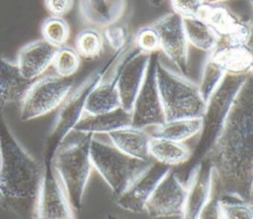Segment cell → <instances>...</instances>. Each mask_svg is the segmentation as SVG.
Returning a JSON list of instances; mask_svg holds the SVG:
<instances>
[{
  "instance_id": "6da1fadb",
  "label": "cell",
  "mask_w": 253,
  "mask_h": 219,
  "mask_svg": "<svg viewBox=\"0 0 253 219\" xmlns=\"http://www.w3.org/2000/svg\"><path fill=\"white\" fill-rule=\"evenodd\" d=\"M205 158L211 161L213 168L217 197H234L252 204V75L239 90L218 137Z\"/></svg>"
},
{
  "instance_id": "7a4b0ae2",
  "label": "cell",
  "mask_w": 253,
  "mask_h": 219,
  "mask_svg": "<svg viewBox=\"0 0 253 219\" xmlns=\"http://www.w3.org/2000/svg\"><path fill=\"white\" fill-rule=\"evenodd\" d=\"M42 166L18 141L0 111V191L5 207L36 218Z\"/></svg>"
},
{
  "instance_id": "3957f363",
  "label": "cell",
  "mask_w": 253,
  "mask_h": 219,
  "mask_svg": "<svg viewBox=\"0 0 253 219\" xmlns=\"http://www.w3.org/2000/svg\"><path fill=\"white\" fill-rule=\"evenodd\" d=\"M93 136L73 130L59 145L52 159L53 169L74 213L82 209L93 170L90 158V142Z\"/></svg>"
},
{
  "instance_id": "277c9868",
  "label": "cell",
  "mask_w": 253,
  "mask_h": 219,
  "mask_svg": "<svg viewBox=\"0 0 253 219\" xmlns=\"http://www.w3.org/2000/svg\"><path fill=\"white\" fill-rule=\"evenodd\" d=\"M129 44L121 50L114 51L113 54L104 62V64L93 71L78 87L73 88L67 98L60 106L54 124L46 138L43 149V162L52 163L53 155L63 140L74 130L77 123L85 113V104L90 92L96 87L110 68L126 52Z\"/></svg>"
},
{
  "instance_id": "5b68a950",
  "label": "cell",
  "mask_w": 253,
  "mask_h": 219,
  "mask_svg": "<svg viewBox=\"0 0 253 219\" xmlns=\"http://www.w3.org/2000/svg\"><path fill=\"white\" fill-rule=\"evenodd\" d=\"M251 75L252 73H226L220 85L207 101L198 140L191 150L190 159L185 164L189 169L209 154L222 129L239 90Z\"/></svg>"
},
{
  "instance_id": "8992f818",
  "label": "cell",
  "mask_w": 253,
  "mask_h": 219,
  "mask_svg": "<svg viewBox=\"0 0 253 219\" xmlns=\"http://www.w3.org/2000/svg\"><path fill=\"white\" fill-rule=\"evenodd\" d=\"M156 81L165 120L203 116L206 102L198 85L171 70L160 57L156 63Z\"/></svg>"
},
{
  "instance_id": "52a82bcc",
  "label": "cell",
  "mask_w": 253,
  "mask_h": 219,
  "mask_svg": "<svg viewBox=\"0 0 253 219\" xmlns=\"http://www.w3.org/2000/svg\"><path fill=\"white\" fill-rule=\"evenodd\" d=\"M90 158L93 169L105 181L114 196L122 193L127 185L153 161L132 158L111 142L93 136L90 142Z\"/></svg>"
},
{
  "instance_id": "ba28073f",
  "label": "cell",
  "mask_w": 253,
  "mask_h": 219,
  "mask_svg": "<svg viewBox=\"0 0 253 219\" xmlns=\"http://www.w3.org/2000/svg\"><path fill=\"white\" fill-rule=\"evenodd\" d=\"M74 88V79L56 74L36 79L21 101L20 119L29 121L45 115L58 107Z\"/></svg>"
},
{
  "instance_id": "9c48e42d",
  "label": "cell",
  "mask_w": 253,
  "mask_h": 219,
  "mask_svg": "<svg viewBox=\"0 0 253 219\" xmlns=\"http://www.w3.org/2000/svg\"><path fill=\"white\" fill-rule=\"evenodd\" d=\"M158 58V52L150 54L143 83L130 110L131 126L133 127L147 129L165 121L164 110L156 81V63Z\"/></svg>"
},
{
  "instance_id": "30bf717a",
  "label": "cell",
  "mask_w": 253,
  "mask_h": 219,
  "mask_svg": "<svg viewBox=\"0 0 253 219\" xmlns=\"http://www.w3.org/2000/svg\"><path fill=\"white\" fill-rule=\"evenodd\" d=\"M185 201L186 185L171 168L153 190L144 212L155 218H183Z\"/></svg>"
},
{
  "instance_id": "8fae6325",
  "label": "cell",
  "mask_w": 253,
  "mask_h": 219,
  "mask_svg": "<svg viewBox=\"0 0 253 219\" xmlns=\"http://www.w3.org/2000/svg\"><path fill=\"white\" fill-rule=\"evenodd\" d=\"M158 35L159 49L186 75L189 71V43L183 27V18L174 11L151 24Z\"/></svg>"
},
{
  "instance_id": "7c38bea8",
  "label": "cell",
  "mask_w": 253,
  "mask_h": 219,
  "mask_svg": "<svg viewBox=\"0 0 253 219\" xmlns=\"http://www.w3.org/2000/svg\"><path fill=\"white\" fill-rule=\"evenodd\" d=\"M74 217V211L69 204L52 163L43 162L36 218L71 219Z\"/></svg>"
},
{
  "instance_id": "4fadbf2b",
  "label": "cell",
  "mask_w": 253,
  "mask_h": 219,
  "mask_svg": "<svg viewBox=\"0 0 253 219\" xmlns=\"http://www.w3.org/2000/svg\"><path fill=\"white\" fill-rule=\"evenodd\" d=\"M150 54L135 49H128L117 65V90L121 107L131 110L133 102L141 88L147 70Z\"/></svg>"
},
{
  "instance_id": "5bb4252c",
  "label": "cell",
  "mask_w": 253,
  "mask_h": 219,
  "mask_svg": "<svg viewBox=\"0 0 253 219\" xmlns=\"http://www.w3.org/2000/svg\"><path fill=\"white\" fill-rule=\"evenodd\" d=\"M213 186L212 165L208 158H204L190 169L183 218H202L205 209L212 199Z\"/></svg>"
},
{
  "instance_id": "9a60e30c",
  "label": "cell",
  "mask_w": 253,
  "mask_h": 219,
  "mask_svg": "<svg viewBox=\"0 0 253 219\" xmlns=\"http://www.w3.org/2000/svg\"><path fill=\"white\" fill-rule=\"evenodd\" d=\"M171 168L152 161L119 195L115 196L118 206L134 212H144L145 204L153 190Z\"/></svg>"
},
{
  "instance_id": "2e32d148",
  "label": "cell",
  "mask_w": 253,
  "mask_h": 219,
  "mask_svg": "<svg viewBox=\"0 0 253 219\" xmlns=\"http://www.w3.org/2000/svg\"><path fill=\"white\" fill-rule=\"evenodd\" d=\"M198 17L204 19L219 36L231 43H248L251 27L227 8L219 4H205Z\"/></svg>"
},
{
  "instance_id": "e0dca14e",
  "label": "cell",
  "mask_w": 253,
  "mask_h": 219,
  "mask_svg": "<svg viewBox=\"0 0 253 219\" xmlns=\"http://www.w3.org/2000/svg\"><path fill=\"white\" fill-rule=\"evenodd\" d=\"M57 48L43 38L24 45L17 58V65L23 77L31 81L38 79L51 66Z\"/></svg>"
},
{
  "instance_id": "ac0fdd59",
  "label": "cell",
  "mask_w": 253,
  "mask_h": 219,
  "mask_svg": "<svg viewBox=\"0 0 253 219\" xmlns=\"http://www.w3.org/2000/svg\"><path fill=\"white\" fill-rule=\"evenodd\" d=\"M226 73H252L253 56L248 43H231L220 38L216 47L209 53Z\"/></svg>"
},
{
  "instance_id": "d6986e66",
  "label": "cell",
  "mask_w": 253,
  "mask_h": 219,
  "mask_svg": "<svg viewBox=\"0 0 253 219\" xmlns=\"http://www.w3.org/2000/svg\"><path fill=\"white\" fill-rule=\"evenodd\" d=\"M34 81L24 78L17 63L10 62L0 54V111L8 104L21 103Z\"/></svg>"
},
{
  "instance_id": "ffe728a7",
  "label": "cell",
  "mask_w": 253,
  "mask_h": 219,
  "mask_svg": "<svg viewBox=\"0 0 253 219\" xmlns=\"http://www.w3.org/2000/svg\"><path fill=\"white\" fill-rule=\"evenodd\" d=\"M86 114V113H85ZM131 125L130 111L122 107L110 111L83 115L74 130L92 135L108 134L112 131Z\"/></svg>"
},
{
  "instance_id": "44dd1931",
  "label": "cell",
  "mask_w": 253,
  "mask_h": 219,
  "mask_svg": "<svg viewBox=\"0 0 253 219\" xmlns=\"http://www.w3.org/2000/svg\"><path fill=\"white\" fill-rule=\"evenodd\" d=\"M110 142L123 153L138 159L151 160L149 156L150 134L146 129L127 126L107 134Z\"/></svg>"
},
{
  "instance_id": "7402d4cb",
  "label": "cell",
  "mask_w": 253,
  "mask_h": 219,
  "mask_svg": "<svg viewBox=\"0 0 253 219\" xmlns=\"http://www.w3.org/2000/svg\"><path fill=\"white\" fill-rule=\"evenodd\" d=\"M126 6V0H80L79 13L86 23L106 27L120 19Z\"/></svg>"
},
{
  "instance_id": "603a6c76",
  "label": "cell",
  "mask_w": 253,
  "mask_h": 219,
  "mask_svg": "<svg viewBox=\"0 0 253 219\" xmlns=\"http://www.w3.org/2000/svg\"><path fill=\"white\" fill-rule=\"evenodd\" d=\"M150 159L170 168L185 165L191 157V149L183 142L150 136Z\"/></svg>"
},
{
  "instance_id": "cb8c5ba5",
  "label": "cell",
  "mask_w": 253,
  "mask_h": 219,
  "mask_svg": "<svg viewBox=\"0 0 253 219\" xmlns=\"http://www.w3.org/2000/svg\"><path fill=\"white\" fill-rule=\"evenodd\" d=\"M202 117H185L165 120L163 123L146 130L150 136L184 142L199 134L202 128Z\"/></svg>"
},
{
  "instance_id": "d4e9b609",
  "label": "cell",
  "mask_w": 253,
  "mask_h": 219,
  "mask_svg": "<svg viewBox=\"0 0 253 219\" xmlns=\"http://www.w3.org/2000/svg\"><path fill=\"white\" fill-rule=\"evenodd\" d=\"M121 107L119 93L117 90V72L110 81L102 80L90 92L86 104V114H97L113 110Z\"/></svg>"
},
{
  "instance_id": "484cf974",
  "label": "cell",
  "mask_w": 253,
  "mask_h": 219,
  "mask_svg": "<svg viewBox=\"0 0 253 219\" xmlns=\"http://www.w3.org/2000/svg\"><path fill=\"white\" fill-rule=\"evenodd\" d=\"M183 27L188 43L199 50L211 53L220 40L219 36L201 17H184Z\"/></svg>"
},
{
  "instance_id": "4316f807",
  "label": "cell",
  "mask_w": 253,
  "mask_h": 219,
  "mask_svg": "<svg viewBox=\"0 0 253 219\" xmlns=\"http://www.w3.org/2000/svg\"><path fill=\"white\" fill-rule=\"evenodd\" d=\"M104 37L100 31L95 28L82 30L75 38V50L80 57L96 59L100 57L104 49Z\"/></svg>"
},
{
  "instance_id": "83f0119b",
  "label": "cell",
  "mask_w": 253,
  "mask_h": 219,
  "mask_svg": "<svg viewBox=\"0 0 253 219\" xmlns=\"http://www.w3.org/2000/svg\"><path fill=\"white\" fill-rule=\"evenodd\" d=\"M225 74L223 68L209 54L203 67L200 82L197 84L200 95L206 103L220 85Z\"/></svg>"
},
{
  "instance_id": "f1b7e54d",
  "label": "cell",
  "mask_w": 253,
  "mask_h": 219,
  "mask_svg": "<svg viewBox=\"0 0 253 219\" xmlns=\"http://www.w3.org/2000/svg\"><path fill=\"white\" fill-rule=\"evenodd\" d=\"M216 218L221 219H252V204L228 196L217 197L214 202Z\"/></svg>"
},
{
  "instance_id": "f546056e",
  "label": "cell",
  "mask_w": 253,
  "mask_h": 219,
  "mask_svg": "<svg viewBox=\"0 0 253 219\" xmlns=\"http://www.w3.org/2000/svg\"><path fill=\"white\" fill-rule=\"evenodd\" d=\"M81 64V57L75 48L62 45L57 48L51 66L56 75L60 77H72L78 71Z\"/></svg>"
},
{
  "instance_id": "4dcf8cb0",
  "label": "cell",
  "mask_w": 253,
  "mask_h": 219,
  "mask_svg": "<svg viewBox=\"0 0 253 219\" xmlns=\"http://www.w3.org/2000/svg\"><path fill=\"white\" fill-rule=\"evenodd\" d=\"M69 35L70 27L63 17L50 16L42 25V38L56 47L65 45Z\"/></svg>"
},
{
  "instance_id": "1f68e13d",
  "label": "cell",
  "mask_w": 253,
  "mask_h": 219,
  "mask_svg": "<svg viewBox=\"0 0 253 219\" xmlns=\"http://www.w3.org/2000/svg\"><path fill=\"white\" fill-rule=\"evenodd\" d=\"M104 40L109 44L114 51L121 50L128 45V31L124 24L112 23L104 27L102 33Z\"/></svg>"
},
{
  "instance_id": "d6a6232c",
  "label": "cell",
  "mask_w": 253,
  "mask_h": 219,
  "mask_svg": "<svg viewBox=\"0 0 253 219\" xmlns=\"http://www.w3.org/2000/svg\"><path fill=\"white\" fill-rule=\"evenodd\" d=\"M133 42L137 49L148 54L159 50L158 35L151 25L140 28L135 34Z\"/></svg>"
},
{
  "instance_id": "836d02e7",
  "label": "cell",
  "mask_w": 253,
  "mask_h": 219,
  "mask_svg": "<svg viewBox=\"0 0 253 219\" xmlns=\"http://www.w3.org/2000/svg\"><path fill=\"white\" fill-rule=\"evenodd\" d=\"M172 9L175 13L184 17L199 16L204 7L205 0H170Z\"/></svg>"
},
{
  "instance_id": "e575fe53",
  "label": "cell",
  "mask_w": 253,
  "mask_h": 219,
  "mask_svg": "<svg viewBox=\"0 0 253 219\" xmlns=\"http://www.w3.org/2000/svg\"><path fill=\"white\" fill-rule=\"evenodd\" d=\"M74 5V0H44V6L51 16L63 17Z\"/></svg>"
},
{
  "instance_id": "d590c367",
  "label": "cell",
  "mask_w": 253,
  "mask_h": 219,
  "mask_svg": "<svg viewBox=\"0 0 253 219\" xmlns=\"http://www.w3.org/2000/svg\"><path fill=\"white\" fill-rule=\"evenodd\" d=\"M148 3L154 7H158L160 5H162L166 0H147Z\"/></svg>"
},
{
  "instance_id": "8d00e7d4",
  "label": "cell",
  "mask_w": 253,
  "mask_h": 219,
  "mask_svg": "<svg viewBox=\"0 0 253 219\" xmlns=\"http://www.w3.org/2000/svg\"><path fill=\"white\" fill-rule=\"evenodd\" d=\"M228 0H205V3L207 4H221Z\"/></svg>"
},
{
  "instance_id": "74e56055",
  "label": "cell",
  "mask_w": 253,
  "mask_h": 219,
  "mask_svg": "<svg viewBox=\"0 0 253 219\" xmlns=\"http://www.w3.org/2000/svg\"><path fill=\"white\" fill-rule=\"evenodd\" d=\"M0 206L5 207V201H4V198H3L2 194H1V191H0Z\"/></svg>"
}]
</instances>
